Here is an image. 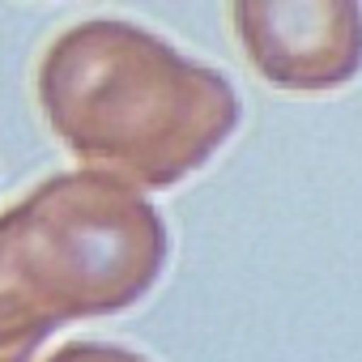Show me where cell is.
<instances>
[{
  "label": "cell",
  "instance_id": "6da1fadb",
  "mask_svg": "<svg viewBox=\"0 0 362 362\" xmlns=\"http://www.w3.org/2000/svg\"><path fill=\"white\" fill-rule=\"evenodd\" d=\"M39 98L81 162L141 188L188 179L239 124V98L222 73L128 22L64 30L43 56Z\"/></svg>",
  "mask_w": 362,
  "mask_h": 362
},
{
  "label": "cell",
  "instance_id": "7a4b0ae2",
  "mask_svg": "<svg viewBox=\"0 0 362 362\" xmlns=\"http://www.w3.org/2000/svg\"><path fill=\"white\" fill-rule=\"evenodd\" d=\"M166 264V226L128 184L56 175L0 214V345L39 349L69 320L132 307Z\"/></svg>",
  "mask_w": 362,
  "mask_h": 362
},
{
  "label": "cell",
  "instance_id": "3957f363",
  "mask_svg": "<svg viewBox=\"0 0 362 362\" xmlns=\"http://www.w3.org/2000/svg\"><path fill=\"white\" fill-rule=\"evenodd\" d=\"M235 30L256 73L286 90H332L362 64L358 5H235Z\"/></svg>",
  "mask_w": 362,
  "mask_h": 362
},
{
  "label": "cell",
  "instance_id": "277c9868",
  "mask_svg": "<svg viewBox=\"0 0 362 362\" xmlns=\"http://www.w3.org/2000/svg\"><path fill=\"white\" fill-rule=\"evenodd\" d=\"M52 362H145L141 354L132 349H119V345H94V341H77V345H64L52 354Z\"/></svg>",
  "mask_w": 362,
  "mask_h": 362
},
{
  "label": "cell",
  "instance_id": "5b68a950",
  "mask_svg": "<svg viewBox=\"0 0 362 362\" xmlns=\"http://www.w3.org/2000/svg\"><path fill=\"white\" fill-rule=\"evenodd\" d=\"M0 362H30V349H9V345H0Z\"/></svg>",
  "mask_w": 362,
  "mask_h": 362
}]
</instances>
